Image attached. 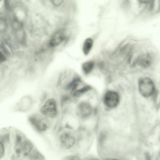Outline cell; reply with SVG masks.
<instances>
[{
	"mask_svg": "<svg viewBox=\"0 0 160 160\" xmlns=\"http://www.w3.org/2000/svg\"><path fill=\"white\" fill-rule=\"evenodd\" d=\"M139 1L141 3L151 5L152 4L154 0H139Z\"/></svg>",
	"mask_w": 160,
	"mask_h": 160,
	"instance_id": "cell-17",
	"label": "cell"
},
{
	"mask_svg": "<svg viewBox=\"0 0 160 160\" xmlns=\"http://www.w3.org/2000/svg\"><path fill=\"white\" fill-rule=\"evenodd\" d=\"M18 148L17 152L22 153L25 155H28L33 149V145L32 142L29 140H26L22 141V138L17 140Z\"/></svg>",
	"mask_w": 160,
	"mask_h": 160,
	"instance_id": "cell-8",
	"label": "cell"
},
{
	"mask_svg": "<svg viewBox=\"0 0 160 160\" xmlns=\"http://www.w3.org/2000/svg\"><path fill=\"white\" fill-rule=\"evenodd\" d=\"M92 108L90 104L86 101L79 102L76 108L77 114L82 118H86L91 114Z\"/></svg>",
	"mask_w": 160,
	"mask_h": 160,
	"instance_id": "cell-7",
	"label": "cell"
},
{
	"mask_svg": "<svg viewBox=\"0 0 160 160\" xmlns=\"http://www.w3.org/2000/svg\"><path fill=\"white\" fill-rule=\"evenodd\" d=\"M139 62L140 65L142 67H148L151 63V58L148 55H145L141 57Z\"/></svg>",
	"mask_w": 160,
	"mask_h": 160,
	"instance_id": "cell-12",
	"label": "cell"
},
{
	"mask_svg": "<svg viewBox=\"0 0 160 160\" xmlns=\"http://www.w3.org/2000/svg\"><path fill=\"white\" fill-rule=\"evenodd\" d=\"M68 38L69 36L66 30H59L52 35L49 41V45L52 48L56 47L67 41Z\"/></svg>",
	"mask_w": 160,
	"mask_h": 160,
	"instance_id": "cell-4",
	"label": "cell"
},
{
	"mask_svg": "<svg viewBox=\"0 0 160 160\" xmlns=\"http://www.w3.org/2000/svg\"><path fill=\"white\" fill-rule=\"evenodd\" d=\"M7 60V57L4 52L0 49V64L5 62Z\"/></svg>",
	"mask_w": 160,
	"mask_h": 160,
	"instance_id": "cell-14",
	"label": "cell"
},
{
	"mask_svg": "<svg viewBox=\"0 0 160 160\" xmlns=\"http://www.w3.org/2000/svg\"><path fill=\"white\" fill-rule=\"evenodd\" d=\"M41 113L48 118H53L58 114L57 105L55 100L53 98L48 99L40 109Z\"/></svg>",
	"mask_w": 160,
	"mask_h": 160,
	"instance_id": "cell-3",
	"label": "cell"
},
{
	"mask_svg": "<svg viewBox=\"0 0 160 160\" xmlns=\"http://www.w3.org/2000/svg\"><path fill=\"white\" fill-rule=\"evenodd\" d=\"M119 97L118 94L113 91H108L105 94L104 102L105 105L109 108H114L118 104Z\"/></svg>",
	"mask_w": 160,
	"mask_h": 160,
	"instance_id": "cell-6",
	"label": "cell"
},
{
	"mask_svg": "<svg viewBox=\"0 0 160 160\" xmlns=\"http://www.w3.org/2000/svg\"><path fill=\"white\" fill-rule=\"evenodd\" d=\"M30 158H32V159L35 160H43L44 159L43 156L38 151H34L32 153Z\"/></svg>",
	"mask_w": 160,
	"mask_h": 160,
	"instance_id": "cell-13",
	"label": "cell"
},
{
	"mask_svg": "<svg viewBox=\"0 0 160 160\" xmlns=\"http://www.w3.org/2000/svg\"><path fill=\"white\" fill-rule=\"evenodd\" d=\"M65 160H79L80 158L79 157L77 156H68L64 159Z\"/></svg>",
	"mask_w": 160,
	"mask_h": 160,
	"instance_id": "cell-18",
	"label": "cell"
},
{
	"mask_svg": "<svg viewBox=\"0 0 160 160\" xmlns=\"http://www.w3.org/2000/svg\"><path fill=\"white\" fill-rule=\"evenodd\" d=\"M94 63L92 61H88L83 63L82 65V68L84 73L86 75L89 74L93 70Z\"/></svg>",
	"mask_w": 160,
	"mask_h": 160,
	"instance_id": "cell-10",
	"label": "cell"
},
{
	"mask_svg": "<svg viewBox=\"0 0 160 160\" xmlns=\"http://www.w3.org/2000/svg\"><path fill=\"white\" fill-rule=\"evenodd\" d=\"M31 124L39 132L48 130L51 126V123L48 117L42 115L35 114L29 118Z\"/></svg>",
	"mask_w": 160,
	"mask_h": 160,
	"instance_id": "cell-1",
	"label": "cell"
},
{
	"mask_svg": "<svg viewBox=\"0 0 160 160\" xmlns=\"http://www.w3.org/2000/svg\"><path fill=\"white\" fill-rule=\"evenodd\" d=\"M91 87L89 85H86L79 88L77 89L72 94L74 97H79L84 93L91 89Z\"/></svg>",
	"mask_w": 160,
	"mask_h": 160,
	"instance_id": "cell-11",
	"label": "cell"
},
{
	"mask_svg": "<svg viewBox=\"0 0 160 160\" xmlns=\"http://www.w3.org/2000/svg\"><path fill=\"white\" fill-rule=\"evenodd\" d=\"M60 146L61 148L66 149L72 148L76 142L74 134L71 132L67 131L63 132L59 138Z\"/></svg>",
	"mask_w": 160,
	"mask_h": 160,
	"instance_id": "cell-5",
	"label": "cell"
},
{
	"mask_svg": "<svg viewBox=\"0 0 160 160\" xmlns=\"http://www.w3.org/2000/svg\"><path fill=\"white\" fill-rule=\"evenodd\" d=\"M5 147L3 143L0 141V158L4 155L5 153Z\"/></svg>",
	"mask_w": 160,
	"mask_h": 160,
	"instance_id": "cell-16",
	"label": "cell"
},
{
	"mask_svg": "<svg viewBox=\"0 0 160 160\" xmlns=\"http://www.w3.org/2000/svg\"><path fill=\"white\" fill-rule=\"evenodd\" d=\"M138 88L141 94L143 97H148L154 93L155 86L152 80L148 78L140 79L138 82Z\"/></svg>",
	"mask_w": 160,
	"mask_h": 160,
	"instance_id": "cell-2",
	"label": "cell"
},
{
	"mask_svg": "<svg viewBox=\"0 0 160 160\" xmlns=\"http://www.w3.org/2000/svg\"><path fill=\"white\" fill-rule=\"evenodd\" d=\"M54 5L58 6L63 3L64 0H49Z\"/></svg>",
	"mask_w": 160,
	"mask_h": 160,
	"instance_id": "cell-15",
	"label": "cell"
},
{
	"mask_svg": "<svg viewBox=\"0 0 160 160\" xmlns=\"http://www.w3.org/2000/svg\"><path fill=\"white\" fill-rule=\"evenodd\" d=\"M93 44L92 40L90 38L86 39L84 42L82 46V51L84 54L87 55L90 51Z\"/></svg>",
	"mask_w": 160,
	"mask_h": 160,
	"instance_id": "cell-9",
	"label": "cell"
}]
</instances>
